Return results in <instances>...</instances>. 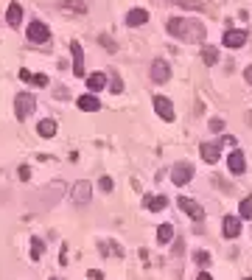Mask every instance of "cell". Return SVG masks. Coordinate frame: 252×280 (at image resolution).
<instances>
[{
    "label": "cell",
    "instance_id": "obj_1",
    "mask_svg": "<svg viewBox=\"0 0 252 280\" xmlns=\"http://www.w3.org/2000/svg\"><path fill=\"white\" fill-rule=\"evenodd\" d=\"M168 34L182 39V42H202L205 39V25L199 20H188V17H174L168 20Z\"/></svg>",
    "mask_w": 252,
    "mask_h": 280
},
{
    "label": "cell",
    "instance_id": "obj_2",
    "mask_svg": "<svg viewBox=\"0 0 252 280\" xmlns=\"http://www.w3.org/2000/svg\"><path fill=\"white\" fill-rule=\"evenodd\" d=\"M34 107H36V101H34L31 93H20V95L14 98V112H17V118H20V121H25V118L34 112Z\"/></svg>",
    "mask_w": 252,
    "mask_h": 280
},
{
    "label": "cell",
    "instance_id": "obj_3",
    "mask_svg": "<svg viewBox=\"0 0 252 280\" xmlns=\"http://www.w3.org/2000/svg\"><path fill=\"white\" fill-rule=\"evenodd\" d=\"M28 39H31V42H36V45H45L48 39H51V28H48L45 22L34 20L31 25H28Z\"/></svg>",
    "mask_w": 252,
    "mask_h": 280
},
{
    "label": "cell",
    "instance_id": "obj_4",
    "mask_svg": "<svg viewBox=\"0 0 252 280\" xmlns=\"http://www.w3.org/2000/svg\"><path fill=\"white\" fill-rule=\"evenodd\" d=\"M168 78H171L168 62H165V59H154V62H151V81H154V84H165Z\"/></svg>",
    "mask_w": 252,
    "mask_h": 280
},
{
    "label": "cell",
    "instance_id": "obj_5",
    "mask_svg": "<svg viewBox=\"0 0 252 280\" xmlns=\"http://www.w3.org/2000/svg\"><path fill=\"white\" fill-rule=\"evenodd\" d=\"M73 193H70V199H73V205H87V202H90V196H92V188H90V182H84V179H81V182H76V185H73Z\"/></svg>",
    "mask_w": 252,
    "mask_h": 280
},
{
    "label": "cell",
    "instance_id": "obj_6",
    "mask_svg": "<svg viewBox=\"0 0 252 280\" xmlns=\"http://www.w3.org/2000/svg\"><path fill=\"white\" fill-rule=\"evenodd\" d=\"M194 179V166L191 163H177L171 171V182L174 185H185V182H191Z\"/></svg>",
    "mask_w": 252,
    "mask_h": 280
},
{
    "label": "cell",
    "instance_id": "obj_7",
    "mask_svg": "<svg viewBox=\"0 0 252 280\" xmlns=\"http://www.w3.org/2000/svg\"><path fill=\"white\" fill-rule=\"evenodd\" d=\"M177 205H180V210H185L188 216H191V219H194V222H202V219H205V210H202V207H199L194 199H188V196H180V199H177Z\"/></svg>",
    "mask_w": 252,
    "mask_h": 280
},
{
    "label": "cell",
    "instance_id": "obj_8",
    "mask_svg": "<svg viewBox=\"0 0 252 280\" xmlns=\"http://www.w3.org/2000/svg\"><path fill=\"white\" fill-rule=\"evenodd\" d=\"M221 233H224V238H238L241 216H224V222H221Z\"/></svg>",
    "mask_w": 252,
    "mask_h": 280
},
{
    "label": "cell",
    "instance_id": "obj_9",
    "mask_svg": "<svg viewBox=\"0 0 252 280\" xmlns=\"http://www.w3.org/2000/svg\"><path fill=\"white\" fill-rule=\"evenodd\" d=\"M154 112L160 115L162 121H174V107L165 95H157V98H154Z\"/></svg>",
    "mask_w": 252,
    "mask_h": 280
},
{
    "label": "cell",
    "instance_id": "obj_10",
    "mask_svg": "<svg viewBox=\"0 0 252 280\" xmlns=\"http://www.w3.org/2000/svg\"><path fill=\"white\" fill-rule=\"evenodd\" d=\"M70 51H73V73L79 78H84V51H81V45L70 42Z\"/></svg>",
    "mask_w": 252,
    "mask_h": 280
},
{
    "label": "cell",
    "instance_id": "obj_11",
    "mask_svg": "<svg viewBox=\"0 0 252 280\" xmlns=\"http://www.w3.org/2000/svg\"><path fill=\"white\" fill-rule=\"evenodd\" d=\"M221 42L227 45V48H241V45L247 42V31H241V28H230L227 34H224V39Z\"/></svg>",
    "mask_w": 252,
    "mask_h": 280
},
{
    "label": "cell",
    "instance_id": "obj_12",
    "mask_svg": "<svg viewBox=\"0 0 252 280\" xmlns=\"http://www.w3.org/2000/svg\"><path fill=\"white\" fill-rule=\"evenodd\" d=\"M227 168L233 171V174H244V171H247V160H244V151H233V154L227 157Z\"/></svg>",
    "mask_w": 252,
    "mask_h": 280
},
{
    "label": "cell",
    "instance_id": "obj_13",
    "mask_svg": "<svg viewBox=\"0 0 252 280\" xmlns=\"http://www.w3.org/2000/svg\"><path fill=\"white\" fill-rule=\"evenodd\" d=\"M6 22L12 25V28H20V22H23V6L20 3H12L9 11H6Z\"/></svg>",
    "mask_w": 252,
    "mask_h": 280
},
{
    "label": "cell",
    "instance_id": "obj_14",
    "mask_svg": "<svg viewBox=\"0 0 252 280\" xmlns=\"http://www.w3.org/2000/svg\"><path fill=\"white\" fill-rule=\"evenodd\" d=\"M221 157V143H205L202 146V160L205 163H216Z\"/></svg>",
    "mask_w": 252,
    "mask_h": 280
},
{
    "label": "cell",
    "instance_id": "obj_15",
    "mask_svg": "<svg viewBox=\"0 0 252 280\" xmlns=\"http://www.w3.org/2000/svg\"><path fill=\"white\" fill-rule=\"evenodd\" d=\"M79 110H84V112H98V110H101V101L95 98V95H81V98H79Z\"/></svg>",
    "mask_w": 252,
    "mask_h": 280
},
{
    "label": "cell",
    "instance_id": "obj_16",
    "mask_svg": "<svg viewBox=\"0 0 252 280\" xmlns=\"http://www.w3.org/2000/svg\"><path fill=\"white\" fill-rule=\"evenodd\" d=\"M146 20H149V11L146 9H132L126 14V22H129V25H143Z\"/></svg>",
    "mask_w": 252,
    "mask_h": 280
},
{
    "label": "cell",
    "instance_id": "obj_17",
    "mask_svg": "<svg viewBox=\"0 0 252 280\" xmlns=\"http://www.w3.org/2000/svg\"><path fill=\"white\" fill-rule=\"evenodd\" d=\"M87 87H90L92 93L104 90L107 87V76H104V73H90V76H87Z\"/></svg>",
    "mask_w": 252,
    "mask_h": 280
},
{
    "label": "cell",
    "instance_id": "obj_18",
    "mask_svg": "<svg viewBox=\"0 0 252 280\" xmlns=\"http://www.w3.org/2000/svg\"><path fill=\"white\" fill-rule=\"evenodd\" d=\"M36 132L42 134V137H54V134H56V123L51 121V118H45V121L36 123Z\"/></svg>",
    "mask_w": 252,
    "mask_h": 280
},
{
    "label": "cell",
    "instance_id": "obj_19",
    "mask_svg": "<svg viewBox=\"0 0 252 280\" xmlns=\"http://www.w3.org/2000/svg\"><path fill=\"white\" fill-rule=\"evenodd\" d=\"M171 238H174V227L171 224H160L157 227V241L160 244H171Z\"/></svg>",
    "mask_w": 252,
    "mask_h": 280
},
{
    "label": "cell",
    "instance_id": "obj_20",
    "mask_svg": "<svg viewBox=\"0 0 252 280\" xmlns=\"http://www.w3.org/2000/svg\"><path fill=\"white\" fill-rule=\"evenodd\" d=\"M202 62H205V65H216L218 62V48H213V45L202 48Z\"/></svg>",
    "mask_w": 252,
    "mask_h": 280
},
{
    "label": "cell",
    "instance_id": "obj_21",
    "mask_svg": "<svg viewBox=\"0 0 252 280\" xmlns=\"http://www.w3.org/2000/svg\"><path fill=\"white\" fill-rule=\"evenodd\" d=\"M143 205H146L149 210H162V207L168 205V199H165V196H146V202H143Z\"/></svg>",
    "mask_w": 252,
    "mask_h": 280
},
{
    "label": "cell",
    "instance_id": "obj_22",
    "mask_svg": "<svg viewBox=\"0 0 252 280\" xmlns=\"http://www.w3.org/2000/svg\"><path fill=\"white\" fill-rule=\"evenodd\" d=\"M45 252V244L42 238H31V261H39V255Z\"/></svg>",
    "mask_w": 252,
    "mask_h": 280
},
{
    "label": "cell",
    "instance_id": "obj_23",
    "mask_svg": "<svg viewBox=\"0 0 252 280\" xmlns=\"http://www.w3.org/2000/svg\"><path fill=\"white\" fill-rule=\"evenodd\" d=\"M62 6L70 11H79V14H87V3H81V0H65Z\"/></svg>",
    "mask_w": 252,
    "mask_h": 280
},
{
    "label": "cell",
    "instance_id": "obj_24",
    "mask_svg": "<svg viewBox=\"0 0 252 280\" xmlns=\"http://www.w3.org/2000/svg\"><path fill=\"white\" fill-rule=\"evenodd\" d=\"M238 213H241V219H252V196H247V199H241V207H238Z\"/></svg>",
    "mask_w": 252,
    "mask_h": 280
},
{
    "label": "cell",
    "instance_id": "obj_25",
    "mask_svg": "<svg viewBox=\"0 0 252 280\" xmlns=\"http://www.w3.org/2000/svg\"><path fill=\"white\" fill-rule=\"evenodd\" d=\"M194 261H196V263H199V266H207V263H210V255H207L205 249H202V252L196 249V252H194Z\"/></svg>",
    "mask_w": 252,
    "mask_h": 280
},
{
    "label": "cell",
    "instance_id": "obj_26",
    "mask_svg": "<svg viewBox=\"0 0 252 280\" xmlns=\"http://www.w3.org/2000/svg\"><path fill=\"white\" fill-rule=\"evenodd\" d=\"M31 84H36V87H48V76L45 73H36V76L31 78Z\"/></svg>",
    "mask_w": 252,
    "mask_h": 280
},
{
    "label": "cell",
    "instance_id": "obj_27",
    "mask_svg": "<svg viewBox=\"0 0 252 280\" xmlns=\"http://www.w3.org/2000/svg\"><path fill=\"white\" fill-rule=\"evenodd\" d=\"M168 3H180V6H185V9H199L196 0H168Z\"/></svg>",
    "mask_w": 252,
    "mask_h": 280
},
{
    "label": "cell",
    "instance_id": "obj_28",
    "mask_svg": "<svg viewBox=\"0 0 252 280\" xmlns=\"http://www.w3.org/2000/svg\"><path fill=\"white\" fill-rule=\"evenodd\" d=\"M98 185H101V190H107V193H109V190L115 188V185H112V179H109V177H101V182H98Z\"/></svg>",
    "mask_w": 252,
    "mask_h": 280
},
{
    "label": "cell",
    "instance_id": "obj_29",
    "mask_svg": "<svg viewBox=\"0 0 252 280\" xmlns=\"http://www.w3.org/2000/svg\"><path fill=\"white\" fill-rule=\"evenodd\" d=\"M210 129H213V132H221V129H224V121H221V118H213V121H210Z\"/></svg>",
    "mask_w": 252,
    "mask_h": 280
},
{
    "label": "cell",
    "instance_id": "obj_30",
    "mask_svg": "<svg viewBox=\"0 0 252 280\" xmlns=\"http://www.w3.org/2000/svg\"><path fill=\"white\" fill-rule=\"evenodd\" d=\"M17 177H20V179L25 182V179L31 177V168H28V166H20V171H17Z\"/></svg>",
    "mask_w": 252,
    "mask_h": 280
},
{
    "label": "cell",
    "instance_id": "obj_31",
    "mask_svg": "<svg viewBox=\"0 0 252 280\" xmlns=\"http://www.w3.org/2000/svg\"><path fill=\"white\" fill-rule=\"evenodd\" d=\"M121 90H124V84H121L118 73H112V93H121Z\"/></svg>",
    "mask_w": 252,
    "mask_h": 280
},
{
    "label": "cell",
    "instance_id": "obj_32",
    "mask_svg": "<svg viewBox=\"0 0 252 280\" xmlns=\"http://www.w3.org/2000/svg\"><path fill=\"white\" fill-rule=\"evenodd\" d=\"M20 78H23V81H31L34 76H31V70H25V67H23V70H20Z\"/></svg>",
    "mask_w": 252,
    "mask_h": 280
},
{
    "label": "cell",
    "instance_id": "obj_33",
    "mask_svg": "<svg viewBox=\"0 0 252 280\" xmlns=\"http://www.w3.org/2000/svg\"><path fill=\"white\" fill-rule=\"evenodd\" d=\"M101 45H104V48H109V51H115V42H112V39H107V37H101Z\"/></svg>",
    "mask_w": 252,
    "mask_h": 280
},
{
    "label": "cell",
    "instance_id": "obj_34",
    "mask_svg": "<svg viewBox=\"0 0 252 280\" xmlns=\"http://www.w3.org/2000/svg\"><path fill=\"white\" fill-rule=\"evenodd\" d=\"M244 76H247V78L252 81V67H247V70H244Z\"/></svg>",
    "mask_w": 252,
    "mask_h": 280
},
{
    "label": "cell",
    "instance_id": "obj_35",
    "mask_svg": "<svg viewBox=\"0 0 252 280\" xmlns=\"http://www.w3.org/2000/svg\"><path fill=\"white\" fill-rule=\"evenodd\" d=\"M196 280H213V278H210V275H205V272H202V275H199V278H196Z\"/></svg>",
    "mask_w": 252,
    "mask_h": 280
},
{
    "label": "cell",
    "instance_id": "obj_36",
    "mask_svg": "<svg viewBox=\"0 0 252 280\" xmlns=\"http://www.w3.org/2000/svg\"><path fill=\"white\" fill-rule=\"evenodd\" d=\"M247 121H250V123H252V112H250V115H247Z\"/></svg>",
    "mask_w": 252,
    "mask_h": 280
},
{
    "label": "cell",
    "instance_id": "obj_37",
    "mask_svg": "<svg viewBox=\"0 0 252 280\" xmlns=\"http://www.w3.org/2000/svg\"><path fill=\"white\" fill-rule=\"evenodd\" d=\"M51 280H59V278H51Z\"/></svg>",
    "mask_w": 252,
    "mask_h": 280
},
{
    "label": "cell",
    "instance_id": "obj_38",
    "mask_svg": "<svg viewBox=\"0 0 252 280\" xmlns=\"http://www.w3.org/2000/svg\"><path fill=\"white\" fill-rule=\"evenodd\" d=\"M247 280H252V278H247Z\"/></svg>",
    "mask_w": 252,
    "mask_h": 280
}]
</instances>
